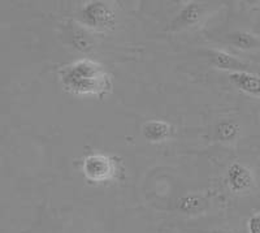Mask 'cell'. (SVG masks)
Here are the masks:
<instances>
[{
  "instance_id": "obj_5",
  "label": "cell",
  "mask_w": 260,
  "mask_h": 233,
  "mask_svg": "<svg viewBox=\"0 0 260 233\" xmlns=\"http://www.w3.org/2000/svg\"><path fill=\"white\" fill-rule=\"evenodd\" d=\"M142 136L152 143H161L171 138L173 128L164 120H148L142 125Z\"/></svg>"
},
{
  "instance_id": "obj_12",
  "label": "cell",
  "mask_w": 260,
  "mask_h": 233,
  "mask_svg": "<svg viewBox=\"0 0 260 233\" xmlns=\"http://www.w3.org/2000/svg\"><path fill=\"white\" fill-rule=\"evenodd\" d=\"M202 205H203V199L195 194L183 195V197H181L177 202L178 210H180V211H183V213H192V211H197Z\"/></svg>"
},
{
  "instance_id": "obj_6",
  "label": "cell",
  "mask_w": 260,
  "mask_h": 233,
  "mask_svg": "<svg viewBox=\"0 0 260 233\" xmlns=\"http://www.w3.org/2000/svg\"><path fill=\"white\" fill-rule=\"evenodd\" d=\"M208 59L211 64L215 65L216 68L224 69V71L233 72H247V65L234 57L231 53L220 50L208 51Z\"/></svg>"
},
{
  "instance_id": "obj_10",
  "label": "cell",
  "mask_w": 260,
  "mask_h": 233,
  "mask_svg": "<svg viewBox=\"0 0 260 233\" xmlns=\"http://www.w3.org/2000/svg\"><path fill=\"white\" fill-rule=\"evenodd\" d=\"M228 41L240 50H251L259 47L260 39L247 32H234L228 36Z\"/></svg>"
},
{
  "instance_id": "obj_11",
  "label": "cell",
  "mask_w": 260,
  "mask_h": 233,
  "mask_svg": "<svg viewBox=\"0 0 260 233\" xmlns=\"http://www.w3.org/2000/svg\"><path fill=\"white\" fill-rule=\"evenodd\" d=\"M240 134V127L231 121H224L217 127V136L222 142H231Z\"/></svg>"
},
{
  "instance_id": "obj_4",
  "label": "cell",
  "mask_w": 260,
  "mask_h": 233,
  "mask_svg": "<svg viewBox=\"0 0 260 233\" xmlns=\"http://www.w3.org/2000/svg\"><path fill=\"white\" fill-rule=\"evenodd\" d=\"M226 183L233 193H245L254 185V176L247 167L236 162L228 168Z\"/></svg>"
},
{
  "instance_id": "obj_13",
  "label": "cell",
  "mask_w": 260,
  "mask_h": 233,
  "mask_svg": "<svg viewBox=\"0 0 260 233\" xmlns=\"http://www.w3.org/2000/svg\"><path fill=\"white\" fill-rule=\"evenodd\" d=\"M248 233H260V214H255L247 221Z\"/></svg>"
},
{
  "instance_id": "obj_3",
  "label": "cell",
  "mask_w": 260,
  "mask_h": 233,
  "mask_svg": "<svg viewBox=\"0 0 260 233\" xmlns=\"http://www.w3.org/2000/svg\"><path fill=\"white\" fill-rule=\"evenodd\" d=\"M81 172L90 183L104 184L116 180L120 176L121 168H120V163L112 155L91 153L82 159Z\"/></svg>"
},
{
  "instance_id": "obj_9",
  "label": "cell",
  "mask_w": 260,
  "mask_h": 233,
  "mask_svg": "<svg viewBox=\"0 0 260 233\" xmlns=\"http://www.w3.org/2000/svg\"><path fill=\"white\" fill-rule=\"evenodd\" d=\"M71 39L74 48L83 53L91 52L92 48H94V41L90 37L89 30L85 29L81 25L76 27V29H73V32L71 33Z\"/></svg>"
},
{
  "instance_id": "obj_7",
  "label": "cell",
  "mask_w": 260,
  "mask_h": 233,
  "mask_svg": "<svg viewBox=\"0 0 260 233\" xmlns=\"http://www.w3.org/2000/svg\"><path fill=\"white\" fill-rule=\"evenodd\" d=\"M229 80L241 92L254 97H260V77L250 72H231Z\"/></svg>"
},
{
  "instance_id": "obj_8",
  "label": "cell",
  "mask_w": 260,
  "mask_h": 233,
  "mask_svg": "<svg viewBox=\"0 0 260 233\" xmlns=\"http://www.w3.org/2000/svg\"><path fill=\"white\" fill-rule=\"evenodd\" d=\"M204 15V7L198 3H189L178 15L176 24L177 26H191L201 21Z\"/></svg>"
},
{
  "instance_id": "obj_1",
  "label": "cell",
  "mask_w": 260,
  "mask_h": 233,
  "mask_svg": "<svg viewBox=\"0 0 260 233\" xmlns=\"http://www.w3.org/2000/svg\"><path fill=\"white\" fill-rule=\"evenodd\" d=\"M59 81L62 90L76 97H95L104 99L112 93V77L103 64L83 57L59 69Z\"/></svg>"
},
{
  "instance_id": "obj_2",
  "label": "cell",
  "mask_w": 260,
  "mask_h": 233,
  "mask_svg": "<svg viewBox=\"0 0 260 233\" xmlns=\"http://www.w3.org/2000/svg\"><path fill=\"white\" fill-rule=\"evenodd\" d=\"M117 16L113 6L103 0H90L80 11V25L94 33H106L115 29Z\"/></svg>"
},
{
  "instance_id": "obj_14",
  "label": "cell",
  "mask_w": 260,
  "mask_h": 233,
  "mask_svg": "<svg viewBox=\"0 0 260 233\" xmlns=\"http://www.w3.org/2000/svg\"><path fill=\"white\" fill-rule=\"evenodd\" d=\"M212 233H231V232H226V230H215Z\"/></svg>"
}]
</instances>
